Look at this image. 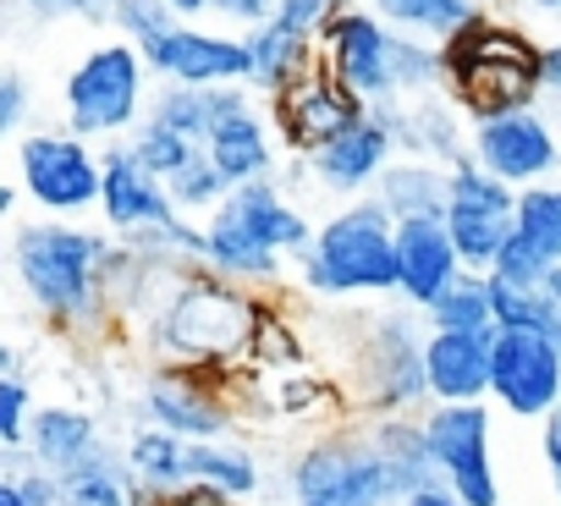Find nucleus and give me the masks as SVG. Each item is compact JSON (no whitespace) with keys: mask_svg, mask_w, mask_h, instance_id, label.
<instances>
[{"mask_svg":"<svg viewBox=\"0 0 561 506\" xmlns=\"http://www.w3.org/2000/svg\"><path fill=\"white\" fill-rule=\"evenodd\" d=\"M336 7H342V0H275V23H287V28L320 39V28L336 18Z\"/></svg>","mask_w":561,"mask_h":506,"instance_id":"nucleus-43","label":"nucleus"},{"mask_svg":"<svg viewBox=\"0 0 561 506\" xmlns=\"http://www.w3.org/2000/svg\"><path fill=\"white\" fill-rule=\"evenodd\" d=\"M391 72H397V100L402 94H435L446 83V45L419 39V34H397Z\"/></svg>","mask_w":561,"mask_h":506,"instance_id":"nucleus-34","label":"nucleus"},{"mask_svg":"<svg viewBox=\"0 0 561 506\" xmlns=\"http://www.w3.org/2000/svg\"><path fill=\"white\" fill-rule=\"evenodd\" d=\"M23 122H28V83H23V72L12 67V72H0V127L23 133Z\"/></svg>","mask_w":561,"mask_h":506,"instance_id":"nucleus-45","label":"nucleus"},{"mask_svg":"<svg viewBox=\"0 0 561 506\" xmlns=\"http://www.w3.org/2000/svg\"><path fill=\"white\" fill-rule=\"evenodd\" d=\"M375 198H380L397 220H413V215H446V209H451V165L424 160V154L391 160L386 176L375 182Z\"/></svg>","mask_w":561,"mask_h":506,"instance_id":"nucleus-26","label":"nucleus"},{"mask_svg":"<svg viewBox=\"0 0 561 506\" xmlns=\"http://www.w3.org/2000/svg\"><path fill=\"white\" fill-rule=\"evenodd\" d=\"M446 226H451V237H457V253H462V265L468 271H479V276H490L495 271V260H501V248L512 242V215H495V209H462V204H451L446 209Z\"/></svg>","mask_w":561,"mask_h":506,"instance_id":"nucleus-32","label":"nucleus"},{"mask_svg":"<svg viewBox=\"0 0 561 506\" xmlns=\"http://www.w3.org/2000/svg\"><path fill=\"white\" fill-rule=\"evenodd\" d=\"M0 506H28V495L18 490V479H12V473H0Z\"/></svg>","mask_w":561,"mask_h":506,"instance_id":"nucleus-49","label":"nucleus"},{"mask_svg":"<svg viewBox=\"0 0 561 506\" xmlns=\"http://www.w3.org/2000/svg\"><path fill=\"white\" fill-rule=\"evenodd\" d=\"M253 353H259L264 364H293V358H298V336H293V325L280 320L275 309H259V325H253Z\"/></svg>","mask_w":561,"mask_h":506,"instance_id":"nucleus-42","label":"nucleus"},{"mask_svg":"<svg viewBox=\"0 0 561 506\" xmlns=\"http://www.w3.org/2000/svg\"><path fill=\"white\" fill-rule=\"evenodd\" d=\"M556 133H561V116H556Z\"/></svg>","mask_w":561,"mask_h":506,"instance_id":"nucleus-53","label":"nucleus"},{"mask_svg":"<svg viewBox=\"0 0 561 506\" xmlns=\"http://www.w3.org/2000/svg\"><path fill=\"white\" fill-rule=\"evenodd\" d=\"M122 457H127V468L138 473V484L149 490L154 506H165V501L193 490V440H182V435H171L160 424L138 429Z\"/></svg>","mask_w":561,"mask_h":506,"instance_id":"nucleus-25","label":"nucleus"},{"mask_svg":"<svg viewBox=\"0 0 561 506\" xmlns=\"http://www.w3.org/2000/svg\"><path fill=\"white\" fill-rule=\"evenodd\" d=\"M424 320L440 325V331H501V325H495V287H490V276L462 271V276L424 309Z\"/></svg>","mask_w":561,"mask_h":506,"instance_id":"nucleus-31","label":"nucleus"},{"mask_svg":"<svg viewBox=\"0 0 561 506\" xmlns=\"http://www.w3.org/2000/svg\"><path fill=\"white\" fill-rule=\"evenodd\" d=\"M397 260H402V298L413 309H430L468 265L457 253V237L446 226V215H413L397 220Z\"/></svg>","mask_w":561,"mask_h":506,"instance_id":"nucleus-18","label":"nucleus"},{"mask_svg":"<svg viewBox=\"0 0 561 506\" xmlns=\"http://www.w3.org/2000/svg\"><path fill=\"white\" fill-rule=\"evenodd\" d=\"M275 133H280L275 122H264L253 105H242V111H231V116L215 122L204 154L220 165V176H226L231 187H242V182L275 176V165H280V138H275Z\"/></svg>","mask_w":561,"mask_h":506,"instance_id":"nucleus-21","label":"nucleus"},{"mask_svg":"<svg viewBox=\"0 0 561 506\" xmlns=\"http://www.w3.org/2000/svg\"><path fill=\"white\" fill-rule=\"evenodd\" d=\"M116 242L105 231H83L67 226L61 215L50 220H28L12 231V271L28 292V303L39 314H50L56 325H105L111 320V265Z\"/></svg>","mask_w":561,"mask_h":506,"instance_id":"nucleus-1","label":"nucleus"},{"mask_svg":"<svg viewBox=\"0 0 561 506\" xmlns=\"http://www.w3.org/2000/svg\"><path fill=\"white\" fill-rule=\"evenodd\" d=\"M34 391H28V375H18V364L0 375V446H23L28 440V424H34Z\"/></svg>","mask_w":561,"mask_h":506,"instance_id":"nucleus-39","label":"nucleus"},{"mask_svg":"<svg viewBox=\"0 0 561 506\" xmlns=\"http://www.w3.org/2000/svg\"><path fill=\"white\" fill-rule=\"evenodd\" d=\"M539 50L545 45H534L523 28L495 23V18H473L457 39H446V89L468 111V122L528 111L545 94Z\"/></svg>","mask_w":561,"mask_h":506,"instance_id":"nucleus-4","label":"nucleus"},{"mask_svg":"<svg viewBox=\"0 0 561 506\" xmlns=\"http://www.w3.org/2000/svg\"><path fill=\"white\" fill-rule=\"evenodd\" d=\"M451 204L462 209H495V215H517V187L495 171H484L473 154H462L451 165Z\"/></svg>","mask_w":561,"mask_h":506,"instance_id":"nucleus-36","label":"nucleus"},{"mask_svg":"<svg viewBox=\"0 0 561 506\" xmlns=\"http://www.w3.org/2000/svg\"><path fill=\"white\" fill-rule=\"evenodd\" d=\"M391 45H397V28H391L375 7H353V0H342L336 18L320 28V61H325L353 94H364L369 105L397 100Z\"/></svg>","mask_w":561,"mask_h":506,"instance_id":"nucleus-10","label":"nucleus"},{"mask_svg":"<svg viewBox=\"0 0 561 506\" xmlns=\"http://www.w3.org/2000/svg\"><path fill=\"white\" fill-rule=\"evenodd\" d=\"M534 12H550V18H561V0H528Z\"/></svg>","mask_w":561,"mask_h":506,"instance_id":"nucleus-51","label":"nucleus"},{"mask_svg":"<svg viewBox=\"0 0 561 506\" xmlns=\"http://www.w3.org/2000/svg\"><path fill=\"white\" fill-rule=\"evenodd\" d=\"M165 187H171V198H176V209H182V215H215V209H220V198L231 193V182L220 176V165H215L209 154L187 160Z\"/></svg>","mask_w":561,"mask_h":506,"instance_id":"nucleus-37","label":"nucleus"},{"mask_svg":"<svg viewBox=\"0 0 561 506\" xmlns=\"http://www.w3.org/2000/svg\"><path fill=\"white\" fill-rule=\"evenodd\" d=\"M171 7H176L182 18H198V12H209V0H171Z\"/></svg>","mask_w":561,"mask_h":506,"instance_id":"nucleus-50","label":"nucleus"},{"mask_svg":"<svg viewBox=\"0 0 561 506\" xmlns=\"http://www.w3.org/2000/svg\"><path fill=\"white\" fill-rule=\"evenodd\" d=\"M100 215L111 231L133 237V231H149V226H165L176 209L165 176H154L127 143L122 149H105V193H100Z\"/></svg>","mask_w":561,"mask_h":506,"instance_id":"nucleus-19","label":"nucleus"},{"mask_svg":"<svg viewBox=\"0 0 561 506\" xmlns=\"http://www.w3.org/2000/svg\"><path fill=\"white\" fill-rule=\"evenodd\" d=\"M539 451H545V473H550V490L561 501V407L539 418Z\"/></svg>","mask_w":561,"mask_h":506,"instance_id":"nucleus-46","label":"nucleus"},{"mask_svg":"<svg viewBox=\"0 0 561 506\" xmlns=\"http://www.w3.org/2000/svg\"><path fill=\"white\" fill-rule=\"evenodd\" d=\"M369 440H375V451H380V462H386V473H391L397 501H408V495L440 484V468H435L424 418H413V413H375V418H369Z\"/></svg>","mask_w":561,"mask_h":506,"instance_id":"nucleus-23","label":"nucleus"},{"mask_svg":"<svg viewBox=\"0 0 561 506\" xmlns=\"http://www.w3.org/2000/svg\"><path fill=\"white\" fill-rule=\"evenodd\" d=\"M402 506H468L457 490H446V484H430V490H419V495H408Z\"/></svg>","mask_w":561,"mask_h":506,"instance_id":"nucleus-48","label":"nucleus"},{"mask_svg":"<svg viewBox=\"0 0 561 506\" xmlns=\"http://www.w3.org/2000/svg\"><path fill=\"white\" fill-rule=\"evenodd\" d=\"M495 336L501 331H440L424 336V369L435 402H484L495 380Z\"/></svg>","mask_w":561,"mask_h":506,"instance_id":"nucleus-17","label":"nucleus"},{"mask_svg":"<svg viewBox=\"0 0 561 506\" xmlns=\"http://www.w3.org/2000/svg\"><path fill=\"white\" fill-rule=\"evenodd\" d=\"M204 265L226 281H242V287H275L280 271H287V253L226 215H209L204 220Z\"/></svg>","mask_w":561,"mask_h":506,"instance_id":"nucleus-24","label":"nucleus"},{"mask_svg":"<svg viewBox=\"0 0 561 506\" xmlns=\"http://www.w3.org/2000/svg\"><path fill=\"white\" fill-rule=\"evenodd\" d=\"M430 336V331H424ZM424 336L408 314H375L369 336L358 342L353 375H358V407L375 413H413L430 396V369H424Z\"/></svg>","mask_w":561,"mask_h":506,"instance_id":"nucleus-8","label":"nucleus"},{"mask_svg":"<svg viewBox=\"0 0 561 506\" xmlns=\"http://www.w3.org/2000/svg\"><path fill=\"white\" fill-rule=\"evenodd\" d=\"M375 111L391 122L402 154H424V160H440V165H457L462 154H473V127H462L468 111L457 100L419 94V105H408V111L397 100H380Z\"/></svg>","mask_w":561,"mask_h":506,"instance_id":"nucleus-20","label":"nucleus"},{"mask_svg":"<svg viewBox=\"0 0 561 506\" xmlns=\"http://www.w3.org/2000/svg\"><path fill=\"white\" fill-rule=\"evenodd\" d=\"M209 18H220V23H231V28H259V23H270L275 18V0H209Z\"/></svg>","mask_w":561,"mask_h":506,"instance_id":"nucleus-44","label":"nucleus"},{"mask_svg":"<svg viewBox=\"0 0 561 506\" xmlns=\"http://www.w3.org/2000/svg\"><path fill=\"white\" fill-rule=\"evenodd\" d=\"M298 281L309 298H402L397 215L380 198H353L336 209L298 260Z\"/></svg>","mask_w":561,"mask_h":506,"instance_id":"nucleus-2","label":"nucleus"},{"mask_svg":"<svg viewBox=\"0 0 561 506\" xmlns=\"http://www.w3.org/2000/svg\"><path fill=\"white\" fill-rule=\"evenodd\" d=\"M171 23H182V12L171 7V0H116V12H111V28H116L122 39H133L138 50H144L149 39H160Z\"/></svg>","mask_w":561,"mask_h":506,"instance_id":"nucleus-38","label":"nucleus"},{"mask_svg":"<svg viewBox=\"0 0 561 506\" xmlns=\"http://www.w3.org/2000/svg\"><path fill=\"white\" fill-rule=\"evenodd\" d=\"M293 506H402L391 490V473L364 429H331L314 446L298 451L287 468Z\"/></svg>","mask_w":561,"mask_h":506,"instance_id":"nucleus-6","label":"nucleus"},{"mask_svg":"<svg viewBox=\"0 0 561 506\" xmlns=\"http://www.w3.org/2000/svg\"><path fill=\"white\" fill-rule=\"evenodd\" d=\"M253 325L259 303L242 292V281L187 271L154 309V353L182 369H220L253 347Z\"/></svg>","mask_w":561,"mask_h":506,"instance_id":"nucleus-3","label":"nucleus"},{"mask_svg":"<svg viewBox=\"0 0 561 506\" xmlns=\"http://www.w3.org/2000/svg\"><path fill=\"white\" fill-rule=\"evenodd\" d=\"M61 506H154V501L138 484V473L127 468V457L100 446L94 457H83L78 468L61 473Z\"/></svg>","mask_w":561,"mask_h":506,"instance_id":"nucleus-27","label":"nucleus"},{"mask_svg":"<svg viewBox=\"0 0 561 506\" xmlns=\"http://www.w3.org/2000/svg\"><path fill=\"white\" fill-rule=\"evenodd\" d=\"M550 292H556V303H561V265L550 271Z\"/></svg>","mask_w":561,"mask_h":506,"instance_id":"nucleus-52","label":"nucleus"},{"mask_svg":"<svg viewBox=\"0 0 561 506\" xmlns=\"http://www.w3.org/2000/svg\"><path fill=\"white\" fill-rule=\"evenodd\" d=\"M490 402L512 418H545L561 407V342L539 331H501L495 336V380Z\"/></svg>","mask_w":561,"mask_h":506,"instance_id":"nucleus-13","label":"nucleus"},{"mask_svg":"<svg viewBox=\"0 0 561 506\" xmlns=\"http://www.w3.org/2000/svg\"><path fill=\"white\" fill-rule=\"evenodd\" d=\"M23 446H28L45 468L67 473V468H78L83 457H94V451L105 446V435H100V418L83 413V407H39Z\"/></svg>","mask_w":561,"mask_h":506,"instance_id":"nucleus-28","label":"nucleus"},{"mask_svg":"<svg viewBox=\"0 0 561 506\" xmlns=\"http://www.w3.org/2000/svg\"><path fill=\"white\" fill-rule=\"evenodd\" d=\"M517 237L528 248H539L550 265H561V187L550 182H534V187H517V215H512Z\"/></svg>","mask_w":561,"mask_h":506,"instance_id":"nucleus-33","label":"nucleus"},{"mask_svg":"<svg viewBox=\"0 0 561 506\" xmlns=\"http://www.w3.org/2000/svg\"><path fill=\"white\" fill-rule=\"evenodd\" d=\"M539 78H545V94L561 100V45H545L539 50Z\"/></svg>","mask_w":561,"mask_h":506,"instance_id":"nucleus-47","label":"nucleus"},{"mask_svg":"<svg viewBox=\"0 0 561 506\" xmlns=\"http://www.w3.org/2000/svg\"><path fill=\"white\" fill-rule=\"evenodd\" d=\"M424 429H430V451H435L440 484L457 490L468 506H501L490 407L484 402H430Z\"/></svg>","mask_w":561,"mask_h":506,"instance_id":"nucleus-9","label":"nucleus"},{"mask_svg":"<svg viewBox=\"0 0 561 506\" xmlns=\"http://www.w3.org/2000/svg\"><path fill=\"white\" fill-rule=\"evenodd\" d=\"M204 375L209 369H182V364L154 369L144 386V418L182 440H220L231 429V407Z\"/></svg>","mask_w":561,"mask_h":506,"instance_id":"nucleus-15","label":"nucleus"},{"mask_svg":"<svg viewBox=\"0 0 561 506\" xmlns=\"http://www.w3.org/2000/svg\"><path fill=\"white\" fill-rule=\"evenodd\" d=\"M242 39H248V56H253L248 89L264 94V100H275L280 89H293L304 72L320 67V39H314V34H298V28H287V23H275V18L259 23V28H248Z\"/></svg>","mask_w":561,"mask_h":506,"instance_id":"nucleus-22","label":"nucleus"},{"mask_svg":"<svg viewBox=\"0 0 561 506\" xmlns=\"http://www.w3.org/2000/svg\"><path fill=\"white\" fill-rule=\"evenodd\" d=\"M397 133H391V122L380 116V111H369L353 133H342L336 143H325L320 154H304V176H314L320 187H331V193H347V198H358V193H375V182L386 176V165L397 160Z\"/></svg>","mask_w":561,"mask_h":506,"instance_id":"nucleus-16","label":"nucleus"},{"mask_svg":"<svg viewBox=\"0 0 561 506\" xmlns=\"http://www.w3.org/2000/svg\"><path fill=\"white\" fill-rule=\"evenodd\" d=\"M275 127H280V143L293 154H320L325 143H336L342 133H353L375 105L364 94H353L325 61L314 72H304L293 89H280L275 100Z\"/></svg>","mask_w":561,"mask_h":506,"instance_id":"nucleus-11","label":"nucleus"},{"mask_svg":"<svg viewBox=\"0 0 561 506\" xmlns=\"http://www.w3.org/2000/svg\"><path fill=\"white\" fill-rule=\"evenodd\" d=\"M127 149H133L154 176H165V182H171L187 160H198V154H204V143H193V138L171 133V127H165V122H154V116H144V122L133 127V143H127Z\"/></svg>","mask_w":561,"mask_h":506,"instance_id":"nucleus-35","label":"nucleus"},{"mask_svg":"<svg viewBox=\"0 0 561 506\" xmlns=\"http://www.w3.org/2000/svg\"><path fill=\"white\" fill-rule=\"evenodd\" d=\"M144 56L160 83H193V89L248 83V67H253L242 34H209V28H193L187 18L171 23L160 39H149Z\"/></svg>","mask_w":561,"mask_h":506,"instance_id":"nucleus-14","label":"nucleus"},{"mask_svg":"<svg viewBox=\"0 0 561 506\" xmlns=\"http://www.w3.org/2000/svg\"><path fill=\"white\" fill-rule=\"evenodd\" d=\"M369 7L397 28V34H419V39H457L473 18H479V0H369Z\"/></svg>","mask_w":561,"mask_h":506,"instance_id":"nucleus-30","label":"nucleus"},{"mask_svg":"<svg viewBox=\"0 0 561 506\" xmlns=\"http://www.w3.org/2000/svg\"><path fill=\"white\" fill-rule=\"evenodd\" d=\"M193 484L220 501H253L264 473H259L253 451H242L231 435H220V440H193Z\"/></svg>","mask_w":561,"mask_h":506,"instance_id":"nucleus-29","label":"nucleus"},{"mask_svg":"<svg viewBox=\"0 0 561 506\" xmlns=\"http://www.w3.org/2000/svg\"><path fill=\"white\" fill-rule=\"evenodd\" d=\"M550 260H545V253L539 248H528L517 231H512V242L501 248V260H495V271L490 276H501V281H517V287H545L550 281Z\"/></svg>","mask_w":561,"mask_h":506,"instance_id":"nucleus-40","label":"nucleus"},{"mask_svg":"<svg viewBox=\"0 0 561 506\" xmlns=\"http://www.w3.org/2000/svg\"><path fill=\"white\" fill-rule=\"evenodd\" d=\"M473 160L484 171L506 176L512 187H534V182L556 176L561 133H556V122L539 116V105L506 111V116H484V122H473Z\"/></svg>","mask_w":561,"mask_h":506,"instance_id":"nucleus-12","label":"nucleus"},{"mask_svg":"<svg viewBox=\"0 0 561 506\" xmlns=\"http://www.w3.org/2000/svg\"><path fill=\"white\" fill-rule=\"evenodd\" d=\"M12 7L28 18H45V23H105L111 28L116 0H12Z\"/></svg>","mask_w":561,"mask_h":506,"instance_id":"nucleus-41","label":"nucleus"},{"mask_svg":"<svg viewBox=\"0 0 561 506\" xmlns=\"http://www.w3.org/2000/svg\"><path fill=\"white\" fill-rule=\"evenodd\" d=\"M18 187L39 204V215H83L100 209L105 193V154L83 133H28L18 143Z\"/></svg>","mask_w":561,"mask_h":506,"instance_id":"nucleus-7","label":"nucleus"},{"mask_svg":"<svg viewBox=\"0 0 561 506\" xmlns=\"http://www.w3.org/2000/svg\"><path fill=\"white\" fill-rule=\"evenodd\" d=\"M149 56L133 39H111L100 50H89L72 72H67V127L83 138H116L127 127H138L149 116Z\"/></svg>","mask_w":561,"mask_h":506,"instance_id":"nucleus-5","label":"nucleus"}]
</instances>
